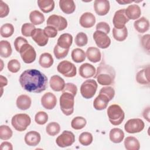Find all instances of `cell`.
<instances>
[{"label": "cell", "mask_w": 150, "mask_h": 150, "mask_svg": "<svg viewBox=\"0 0 150 150\" xmlns=\"http://www.w3.org/2000/svg\"><path fill=\"white\" fill-rule=\"evenodd\" d=\"M73 42V36L70 33L62 34L57 39V45L61 48L69 49Z\"/></svg>", "instance_id": "d4e9b609"}, {"label": "cell", "mask_w": 150, "mask_h": 150, "mask_svg": "<svg viewBox=\"0 0 150 150\" xmlns=\"http://www.w3.org/2000/svg\"><path fill=\"white\" fill-rule=\"evenodd\" d=\"M109 101L107 96L99 93L93 101V107L97 110H103L107 108Z\"/></svg>", "instance_id": "7402d4cb"}, {"label": "cell", "mask_w": 150, "mask_h": 150, "mask_svg": "<svg viewBox=\"0 0 150 150\" xmlns=\"http://www.w3.org/2000/svg\"><path fill=\"white\" fill-rule=\"evenodd\" d=\"M38 5L44 13H49L54 8V1L53 0H38Z\"/></svg>", "instance_id": "1f68e13d"}, {"label": "cell", "mask_w": 150, "mask_h": 150, "mask_svg": "<svg viewBox=\"0 0 150 150\" xmlns=\"http://www.w3.org/2000/svg\"><path fill=\"white\" fill-rule=\"evenodd\" d=\"M43 30L45 33L48 38H55L57 35V30L52 26H46Z\"/></svg>", "instance_id": "f907efd6"}, {"label": "cell", "mask_w": 150, "mask_h": 150, "mask_svg": "<svg viewBox=\"0 0 150 150\" xmlns=\"http://www.w3.org/2000/svg\"><path fill=\"white\" fill-rule=\"evenodd\" d=\"M108 120L113 125H120L124 120L125 113L122 108L118 104H112L107 108Z\"/></svg>", "instance_id": "3957f363"}, {"label": "cell", "mask_w": 150, "mask_h": 150, "mask_svg": "<svg viewBox=\"0 0 150 150\" xmlns=\"http://www.w3.org/2000/svg\"><path fill=\"white\" fill-rule=\"evenodd\" d=\"M149 38H150V35L149 34H146V35L142 36L141 39V45H142L143 48L144 49V50L145 51H146L148 54L149 53V49H150Z\"/></svg>", "instance_id": "f5cc1de1"}, {"label": "cell", "mask_w": 150, "mask_h": 150, "mask_svg": "<svg viewBox=\"0 0 150 150\" xmlns=\"http://www.w3.org/2000/svg\"><path fill=\"white\" fill-rule=\"evenodd\" d=\"M32 104V100L29 96L22 94L20 95L16 99V104L17 107L21 110H26L29 109Z\"/></svg>", "instance_id": "4316f807"}, {"label": "cell", "mask_w": 150, "mask_h": 150, "mask_svg": "<svg viewBox=\"0 0 150 150\" xmlns=\"http://www.w3.org/2000/svg\"><path fill=\"white\" fill-rule=\"evenodd\" d=\"M96 72L95 67L88 63H83L79 67V75L84 79H88L93 77Z\"/></svg>", "instance_id": "ac0fdd59"}, {"label": "cell", "mask_w": 150, "mask_h": 150, "mask_svg": "<svg viewBox=\"0 0 150 150\" xmlns=\"http://www.w3.org/2000/svg\"><path fill=\"white\" fill-rule=\"evenodd\" d=\"M19 81L21 87L30 93H40L47 87V77L37 69H28L20 75Z\"/></svg>", "instance_id": "6da1fadb"}, {"label": "cell", "mask_w": 150, "mask_h": 150, "mask_svg": "<svg viewBox=\"0 0 150 150\" xmlns=\"http://www.w3.org/2000/svg\"><path fill=\"white\" fill-rule=\"evenodd\" d=\"M86 56L88 60L93 63H97L101 59L100 50L95 47H89L87 49Z\"/></svg>", "instance_id": "484cf974"}, {"label": "cell", "mask_w": 150, "mask_h": 150, "mask_svg": "<svg viewBox=\"0 0 150 150\" xmlns=\"http://www.w3.org/2000/svg\"><path fill=\"white\" fill-rule=\"evenodd\" d=\"M28 41L26 39H25L24 38L22 37V36H18L17 37L15 41H14V47L15 48V50L18 52H19L20 49L21 47L25 44V43H27Z\"/></svg>", "instance_id": "db71d44e"}, {"label": "cell", "mask_w": 150, "mask_h": 150, "mask_svg": "<svg viewBox=\"0 0 150 150\" xmlns=\"http://www.w3.org/2000/svg\"><path fill=\"white\" fill-rule=\"evenodd\" d=\"M124 144L127 150H139L140 148L139 142L134 137H127L125 138Z\"/></svg>", "instance_id": "f546056e"}, {"label": "cell", "mask_w": 150, "mask_h": 150, "mask_svg": "<svg viewBox=\"0 0 150 150\" xmlns=\"http://www.w3.org/2000/svg\"><path fill=\"white\" fill-rule=\"evenodd\" d=\"M136 80L140 84L143 85L149 84V67L148 66L146 67L139 70L136 74Z\"/></svg>", "instance_id": "cb8c5ba5"}, {"label": "cell", "mask_w": 150, "mask_h": 150, "mask_svg": "<svg viewBox=\"0 0 150 150\" xmlns=\"http://www.w3.org/2000/svg\"><path fill=\"white\" fill-rule=\"evenodd\" d=\"M134 26L138 32L143 33L149 30V22L146 18L143 16L138 18L134 22Z\"/></svg>", "instance_id": "603a6c76"}, {"label": "cell", "mask_w": 150, "mask_h": 150, "mask_svg": "<svg viewBox=\"0 0 150 150\" xmlns=\"http://www.w3.org/2000/svg\"><path fill=\"white\" fill-rule=\"evenodd\" d=\"M69 51V49L61 48L57 45H56L53 49V53L57 59H62L64 58L67 55Z\"/></svg>", "instance_id": "ee69618b"}, {"label": "cell", "mask_w": 150, "mask_h": 150, "mask_svg": "<svg viewBox=\"0 0 150 150\" xmlns=\"http://www.w3.org/2000/svg\"><path fill=\"white\" fill-rule=\"evenodd\" d=\"M99 93L105 95L108 97L109 100L111 101L114 97L115 90L112 87L105 86L101 88V90L99 91Z\"/></svg>", "instance_id": "7dc6e473"}, {"label": "cell", "mask_w": 150, "mask_h": 150, "mask_svg": "<svg viewBox=\"0 0 150 150\" xmlns=\"http://www.w3.org/2000/svg\"><path fill=\"white\" fill-rule=\"evenodd\" d=\"M48 120V115L45 111H39L35 116V121L39 125L45 124Z\"/></svg>", "instance_id": "f6af8a7d"}, {"label": "cell", "mask_w": 150, "mask_h": 150, "mask_svg": "<svg viewBox=\"0 0 150 150\" xmlns=\"http://www.w3.org/2000/svg\"><path fill=\"white\" fill-rule=\"evenodd\" d=\"M79 23L84 28H90L96 23V17L91 12H84L81 15Z\"/></svg>", "instance_id": "e0dca14e"}, {"label": "cell", "mask_w": 150, "mask_h": 150, "mask_svg": "<svg viewBox=\"0 0 150 150\" xmlns=\"http://www.w3.org/2000/svg\"><path fill=\"white\" fill-rule=\"evenodd\" d=\"M74 41L77 46L83 47L87 45L88 42V38L85 33L79 32L76 36Z\"/></svg>", "instance_id": "b9f144b4"}, {"label": "cell", "mask_w": 150, "mask_h": 150, "mask_svg": "<svg viewBox=\"0 0 150 150\" xmlns=\"http://www.w3.org/2000/svg\"><path fill=\"white\" fill-rule=\"evenodd\" d=\"M59 7L66 14H71L76 9V5L73 0H60Z\"/></svg>", "instance_id": "83f0119b"}, {"label": "cell", "mask_w": 150, "mask_h": 150, "mask_svg": "<svg viewBox=\"0 0 150 150\" xmlns=\"http://www.w3.org/2000/svg\"><path fill=\"white\" fill-rule=\"evenodd\" d=\"M13 134L12 130L9 127L6 125H2L0 127V139L2 140L9 139Z\"/></svg>", "instance_id": "ab89813d"}, {"label": "cell", "mask_w": 150, "mask_h": 150, "mask_svg": "<svg viewBox=\"0 0 150 150\" xmlns=\"http://www.w3.org/2000/svg\"><path fill=\"white\" fill-rule=\"evenodd\" d=\"M41 139L40 134L35 131H30L27 132L24 138L26 144L30 146H35L39 144Z\"/></svg>", "instance_id": "d6986e66"}, {"label": "cell", "mask_w": 150, "mask_h": 150, "mask_svg": "<svg viewBox=\"0 0 150 150\" xmlns=\"http://www.w3.org/2000/svg\"><path fill=\"white\" fill-rule=\"evenodd\" d=\"M145 127L144 121L140 118L128 120L124 125L125 131L129 134H135L142 131Z\"/></svg>", "instance_id": "9c48e42d"}, {"label": "cell", "mask_w": 150, "mask_h": 150, "mask_svg": "<svg viewBox=\"0 0 150 150\" xmlns=\"http://www.w3.org/2000/svg\"><path fill=\"white\" fill-rule=\"evenodd\" d=\"M0 61H1V70H0V71H2V67H3V61H2V59H1Z\"/></svg>", "instance_id": "91938a15"}, {"label": "cell", "mask_w": 150, "mask_h": 150, "mask_svg": "<svg viewBox=\"0 0 150 150\" xmlns=\"http://www.w3.org/2000/svg\"><path fill=\"white\" fill-rule=\"evenodd\" d=\"M12 52L11 43L7 40H1L0 42V55L2 57L8 58Z\"/></svg>", "instance_id": "836d02e7"}, {"label": "cell", "mask_w": 150, "mask_h": 150, "mask_svg": "<svg viewBox=\"0 0 150 150\" xmlns=\"http://www.w3.org/2000/svg\"><path fill=\"white\" fill-rule=\"evenodd\" d=\"M74 96L67 92L62 93L60 97V107L62 112L67 115H70L74 111Z\"/></svg>", "instance_id": "277c9868"}, {"label": "cell", "mask_w": 150, "mask_h": 150, "mask_svg": "<svg viewBox=\"0 0 150 150\" xmlns=\"http://www.w3.org/2000/svg\"><path fill=\"white\" fill-rule=\"evenodd\" d=\"M113 38L117 41L122 42L126 39L128 36V30L126 26L121 29H117L114 28L112 29Z\"/></svg>", "instance_id": "e575fe53"}, {"label": "cell", "mask_w": 150, "mask_h": 150, "mask_svg": "<svg viewBox=\"0 0 150 150\" xmlns=\"http://www.w3.org/2000/svg\"><path fill=\"white\" fill-rule=\"evenodd\" d=\"M129 21L125 15V9H121L115 12L112 19V23L114 28L121 29L125 26V24Z\"/></svg>", "instance_id": "7c38bea8"}, {"label": "cell", "mask_w": 150, "mask_h": 150, "mask_svg": "<svg viewBox=\"0 0 150 150\" xmlns=\"http://www.w3.org/2000/svg\"><path fill=\"white\" fill-rule=\"evenodd\" d=\"M1 149L2 150H12L13 146L11 142L8 141H5L1 143Z\"/></svg>", "instance_id": "11a10c76"}, {"label": "cell", "mask_w": 150, "mask_h": 150, "mask_svg": "<svg viewBox=\"0 0 150 150\" xmlns=\"http://www.w3.org/2000/svg\"><path fill=\"white\" fill-rule=\"evenodd\" d=\"M97 87L98 84L95 80H87L80 86V93L86 99L91 98L95 95Z\"/></svg>", "instance_id": "8992f818"}, {"label": "cell", "mask_w": 150, "mask_h": 150, "mask_svg": "<svg viewBox=\"0 0 150 150\" xmlns=\"http://www.w3.org/2000/svg\"><path fill=\"white\" fill-rule=\"evenodd\" d=\"M109 137L111 141L114 143L118 144L122 142L124 138V133L123 131L118 128L111 129L109 133Z\"/></svg>", "instance_id": "f1b7e54d"}, {"label": "cell", "mask_w": 150, "mask_h": 150, "mask_svg": "<svg viewBox=\"0 0 150 150\" xmlns=\"http://www.w3.org/2000/svg\"><path fill=\"white\" fill-rule=\"evenodd\" d=\"M93 39L97 46L101 49H106L111 44V39L107 34L101 31L96 30L93 33Z\"/></svg>", "instance_id": "4fadbf2b"}, {"label": "cell", "mask_w": 150, "mask_h": 150, "mask_svg": "<svg viewBox=\"0 0 150 150\" xmlns=\"http://www.w3.org/2000/svg\"><path fill=\"white\" fill-rule=\"evenodd\" d=\"M9 8L8 5L3 1H0V18H2L8 15Z\"/></svg>", "instance_id": "816d5d0a"}, {"label": "cell", "mask_w": 150, "mask_h": 150, "mask_svg": "<svg viewBox=\"0 0 150 150\" xmlns=\"http://www.w3.org/2000/svg\"><path fill=\"white\" fill-rule=\"evenodd\" d=\"M96 30L101 31L105 34L109 33L110 31V25L105 22H98L96 25Z\"/></svg>", "instance_id": "681fc988"}, {"label": "cell", "mask_w": 150, "mask_h": 150, "mask_svg": "<svg viewBox=\"0 0 150 150\" xmlns=\"http://www.w3.org/2000/svg\"><path fill=\"white\" fill-rule=\"evenodd\" d=\"M94 9L98 15L104 16L110 11V2L107 0H95L94 2Z\"/></svg>", "instance_id": "9a60e30c"}, {"label": "cell", "mask_w": 150, "mask_h": 150, "mask_svg": "<svg viewBox=\"0 0 150 150\" xmlns=\"http://www.w3.org/2000/svg\"><path fill=\"white\" fill-rule=\"evenodd\" d=\"M115 77L114 69L107 64L103 60L98 66L94 79H96L99 84L102 86H110L114 83Z\"/></svg>", "instance_id": "7a4b0ae2"}, {"label": "cell", "mask_w": 150, "mask_h": 150, "mask_svg": "<svg viewBox=\"0 0 150 150\" xmlns=\"http://www.w3.org/2000/svg\"><path fill=\"white\" fill-rule=\"evenodd\" d=\"M117 3L121 4V5H125V4H131L132 2V1H126L124 0L122 1H116Z\"/></svg>", "instance_id": "680465c9"}, {"label": "cell", "mask_w": 150, "mask_h": 150, "mask_svg": "<svg viewBox=\"0 0 150 150\" xmlns=\"http://www.w3.org/2000/svg\"><path fill=\"white\" fill-rule=\"evenodd\" d=\"M29 19L33 25H39L44 22L45 18L44 15L42 12L35 10L30 13Z\"/></svg>", "instance_id": "d6a6232c"}, {"label": "cell", "mask_w": 150, "mask_h": 150, "mask_svg": "<svg viewBox=\"0 0 150 150\" xmlns=\"http://www.w3.org/2000/svg\"><path fill=\"white\" fill-rule=\"evenodd\" d=\"M19 53L23 61L27 64L33 63L36 57V53L32 46L25 43L20 49Z\"/></svg>", "instance_id": "ba28073f"}, {"label": "cell", "mask_w": 150, "mask_h": 150, "mask_svg": "<svg viewBox=\"0 0 150 150\" xmlns=\"http://www.w3.org/2000/svg\"><path fill=\"white\" fill-rule=\"evenodd\" d=\"M57 71L66 77H73L77 74V69L75 65L68 60L60 62L57 66Z\"/></svg>", "instance_id": "52a82bcc"}, {"label": "cell", "mask_w": 150, "mask_h": 150, "mask_svg": "<svg viewBox=\"0 0 150 150\" xmlns=\"http://www.w3.org/2000/svg\"><path fill=\"white\" fill-rule=\"evenodd\" d=\"M93 138L92 134L88 132H82L79 137V142L84 146H88L90 145L93 142Z\"/></svg>", "instance_id": "60d3db41"}, {"label": "cell", "mask_w": 150, "mask_h": 150, "mask_svg": "<svg viewBox=\"0 0 150 150\" xmlns=\"http://www.w3.org/2000/svg\"><path fill=\"white\" fill-rule=\"evenodd\" d=\"M60 126L56 122L49 123L46 127V133L50 136H55L60 132Z\"/></svg>", "instance_id": "74e56055"}, {"label": "cell", "mask_w": 150, "mask_h": 150, "mask_svg": "<svg viewBox=\"0 0 150 150\" xmlns=\"http://www.w3.org/2000/svg\"><path fill=\"white\" fill-rule=\"evenodd\" d=\"M62 91V93L67 92L71 93L75 96L77 92V87L74 84L72 83H67L65 84V86Z\"/></svg>", "instance_id": "c3c4849f"}, {"label": "cell", "mask_w": 150, "mask_h": 150, "mask_svg": "<svg viewBox=\"0 0 150 150\" xmlns=\"http://www.w3.org/2000/svg\"><path fill=\"white\" fill-rule=\"evenodd\" d=\"M8 69L13 73H17L21 69V63L17 59H12L9 60L7 64Z\"/></svg>", "instance_id": "bcb514c9"}, {"label": "cell", "mask_w": 150, "mask_h": 150, "mask_svg": "<svg viewBox=\"0 0 150 150\" xmlns=\"http://www.w3.org/2000/svg\"><path fill=\"white\" fill-rule=\"evenodd\" d=\"M141 14V10L140 7L137 4L129 5L127 9H125V15L127 17L131 20L138 19Z\"/></svg>", "instance_id": "44dd1931"}, {"label": "cell", "mask_w": 150, "mask_h": 150, "mask_svg": "<svg viewBox=\"0 0 150 150\" xmlns=\"http://www.w3.org/2000/svg\"><path fill=\"white\" fill-rule=\"evenodd\" d=\"M8 84V80L7 79L3 76L2 75L0 76V86L1 88H3V87L6 86Z\"/></svg>", "instance_id": "6f0895ef"}, {"label": "cell", "mask_w": 150, "mask_h": 150, "mask_svg": "<svg viewBox=\"0 0 150 150\" xmlns=\"http://www.w3.org/2000/svg\"><path fill=\"white\" fill-rule=\"evenodd\" d=\"M87 124L86 120L83 117L77 116L74 117L71 122V126L74 129L79 130L83 128Z\"/></svg>", "instance_id": "8d00e7d4"}, {"label": "cell", "mask_w": 150, "mask_h": 150, "mask_svg": "<svg viewBox=\"0 0 150 150\" xmlns=\"http://www.w3.org/2000/svg\"><path fill=\"white\" fill-rule=\"evenodd\" d=\"M31 37L39 46H45L47 45L49 40V38L46 35L44 30L39 28H36L33 30Z\"/></svg>", "instance_id": "2e32d148"}, {"label": "cell", "mask_w": 150, "mask_h": 150, "mask_svg": "<svg viewBox=\"0 0 150 150\" xmlns=\"http://www.w3.org/2000/svg\"><path fill=\"white\" fill-rule=\"evenodd\" d=\"M72 60L76 63H81L86 59V53L84 51L80 48L74 49L71 53Z\"/></svg>", "instance_id": "d590c367"}, {"label": "cell", "mask_w": 150, "mask_h": 150, "mask_svg": "<svg viewBox=\"0 0 150 150\" xmlns=\"http://www.w3.org/2000/svg\"><path fill=\"white\" fill-rule=\"evenodd\" d=\"M31 119L26 114H17L13 116L11 120V124L18 131H23L30 124Z\"/></svg>", "instance_id": "5b68a950"}, {"label": "cell", "mask_w": 150, "mask_h": 150, "mask_svg": "<svg viewBox=\"0 0 150 150\" xmlns=\"http://www.w3.org/2000/svg\"><path fill=\"white\" fill-rule=\"evenodd\" d=\"M46 23L48 26L55 28L58 31L63 30L67 26V21L63 16L54 14L49 16Z\"/></svg>", "instance_id": "8fae6325"}, {"label": "cell", "mask_w": 150, "mask_h": 150, "mask_svg": "<svg viewBox=\"0 0 150 150\" xmlns=\"http://www.w3.org/2000/svg\"><path fill=\"white\" fill-rule=\"evenodd\" d=\"M36 29L34 25L30 23H23L21 28V33L23 36L26 37L32 36L33 30Z\"/></svg>", "instance_id": "7bdbcfd3"}, {"label": "cell", "mask_w": 150, "mask_h": 150, "mask_svg": "<svg viewBox=\"0 0 150 150\" xmlns=\"http://www.w3.org/2000/svg\"><path fill=\"white\" fill-rule=\"evenodd\" d=\"M50 88L54 91H62L65 86V82L63 78L58 75H53L49 81Z\"/></svg>", "instance_id": "ffe728a7"}, {"label": "cell", "mask_w": 150, "mask_h": 150, "mask_svg": "<svg viewBox=\"0 0 150 150\" xmlns=\"http://www.w3.org/2000/svg\"><path fill=\"white\" fill-rule=\"evenodd\" d=\"M75 141V136L74 134L70 131H64L57 137L56 139V143L58 146L65 148L71 146Z\"/></svg>", "instance_id": "30bf717a"}, {"label": "cell", "mask_w": 150, "mask_h": 150, "mask_svg": "<svg viewBox=\"0 0 150 150\" xmlns=\"http://www.w3.org/2000/svg\"><path fill=\"white\" fill-rule=\"evenodd\" d=\"M149 113H150V109L149 107L145 108L143 111V117L144 118L147 120L148 122H149Z\"/></svg>", "instance_id": "9f6ffc18"}, {"label": "cell", "mask_w": 150, "mask_h": 150, "mask_svg": "<svg viewBox=\"0 0 150 150\" xmlns=\"http://www.w3.org/2000/svg\"><path fill=\"white\" fill-rule=\"evenodd\" d=\"M1 35L3 38H9L14 32V27L11 23H6L1 27Z\"/></svg>", "instance_id": "f35d334b"}, {"label": "cell", "mask_w": 150, "mask_h": 150, "mask_svg": "<svg viewBox=\"0 0 150 150\" xmlns=\"http://www.w3.org/2000/svg\"><path fill=\"white\" fill-rule=\"evenodd\" d=\"M54 62L52 56L49 53H43L40 54L39 59L40 66L43 68L50 67Z\"/></svg>", "instance_id": "4dcf8cb0"}, {"label": "cell", "mask_w": 150, "mask_h": 150, "mask_svg": "<svg viewBox=\"0 0 150 150\" xmlns=\"http://www.w3.org/2000/svg\"><path fill=\"white\" fill-rule=\"evenodd\" d=\"M42 106L47 110L53 109L57 104V98L54 94L51 92L46 93L41 98Z\"/></svg>", "instance_id": "5bb4252c"}]
</instances>
